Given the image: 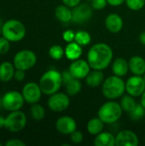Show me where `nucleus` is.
I'll use <instances>...</instances> for the list:
<instances>
[{
  "mask_svg": "<svg viewBox=\"0 0 145 146\" xmlns=\"http://www.w3.org/2000/svg\"><path fill=\"white\" fill-rule=\"evenodd\" d=\"M108 2L107 0H92L91 1V7L93 9L101 10L106 7Z\"/></svg>",
  "mask_w": 145,
  "mask_h": 146,
  "instance_id": "obj_34",
  "label": "nucleus"
},
{
  "mask_svg": "<svg viewBox=\"0 0 145 146\" xmlns=\"http://www.w3.org/2000/svg\"><path fill=\"white\" fill-rule=\"evenodd\" d=\"M104 122L99 118H92L91 120H90L87 123V131L91 135H97L100 133L103 132V128H104Z\"/></svg>",
  "mask_w": 145,
  "mask_h": 146,
  "instance_id": "obj_24",
  "label": "nucleus"
},
{
  "mask_svg": "<svg viewBox=\"0 0 145 146\" xmlns=\"http://www.w3.org/2000/svg\"><path fill=\"white\" fill-rule=\"evenodd\" d=\"M2 36L10 42H19L26 36L25 25L15 19H10L2 25Z\"/></svg>",
  "mask_w": 145,
  "mask_h": 146,
  "instance_id": "obj_4",
  "label": "nucleus"
},
{
  "mask_svg": "<svg viewBox=\"0 0 145 146\" xmlns=\"http://www.w3.org/2000/svg\"><path fill=\"white\" fill-rule=\"evenodd\" d=\"M90 68L91 67L87 61L82 59H77L73 61L68 69L75 79L82 80V79H85V77L91 72Z\"/></svg>",
  "mask_w": 145,
  "mask_h": 146,
  "instance_id": "obj_14",
  "label": "nucleus"
},
{
  "mask_svg": "<svg viewBox=\"0 0 145 146\" xmlns=\"http://www.w3.org/2000/svg\"><path fill=\"white\" fill-rule=\"evenodd\" d=\"M2 106L8 111L19 110L24 104V98L21 92L16 91H9L2 98Z\"/></svg>",
  "mask_w": 145,
  "mask_h": 146,
  "instance_id": "obj_8",
  "label": "nucleus"
},
{
  "mask_svg": "<svg viewBox=\"0 0 145 146\" xmlns=\"http://www.w3.org/2000/svg\"><path fill=\"white\" fill-rule=\"evenodd\" d=\"M70 104V99L68 94L62 92H56L50 95L48 99V106L50 110L54 112H62L68 108Z\"/></svg>",
  "mask_w": 145,
  "mask_h": 146,
  "instance_id": "obj_9",
  "label": "nucleus"
},
{
  "mask_svg": "<svg viewBox=\"0 0 145 146\" xmlns=\"http://www.w3.org/2000/svg\"><path fill=\"white\" fill-rule=\"evenodd\" d=\"M56 128L61 134L70 135L76 130L77 123L73 117L64 115L57 119L56 122Z\"/></svg>",
  "mask_w": 145,
  "mask_h": 146,
  "instance_id": "obj_15",
  "label": "nucleus"
},
{
  "mask_svg": "<svg viewBox=\"0 0 145 146\" xmlns=\"http://www.w3.org/2000/svg\"><path fill=\"white\" fill-rule=\"evenodd\" d=\"M65 50V56L68 60L74 61L79 59L82 55V46L77 42H70L67 44Z\"/></svg>",
  "mask_w": 145,
  "mask_h": 146,
  "instance_id": "obj_19",
  "label": "nucleus"
},
{
  "mask_svg": "<svg viewBox=\"0 0 145 146\" xmlns=\"http://www.w3.org/2000/svg\"><path fill=\"white\" fill-rule=\"evenodd\" d=\"M2 35V26H0V36Z\"/></svg>",
  "mask_w": 145,
  "mask_h": 146,
  "instance_id": "obj_44",
  "label": "nucleus"
},
{
  "mask_svg": "<svg viewBox=\"0 0 145 146\" xmlns=\"http://www.w3.org/2000/svg\"><path fill=\"white\" fill-rule=\"evenodd\" d=\"M113 50L105 43L92 45L87 53V62L92 69L103 70L108 68L113 59Z\"/></svg>",
  "mask_w": 145,
  "mask_h": 146,
  "instance_id": "obj_1",
  "label": "nucleus"
},
{
  "mask_svg": "<svg viewBox=\"0 0 145 146\" xmlns=\"http://www.w3.org/2000/svg\"><path fill=\"white\" fill-rule=\"evenodd\" d=\"M1 105H2V100H0V107H1Z\"/></svg>",
  "mask_w": 145,
  "mask_h": 146,
  "instance_id": "obj_45",
  "label": "nucleus"
},
{
  "mask_svg": "<svg viewBox=\"0 0 145 146\" xmlns=\"http://www.w3.org/2000/svg\"><path fill=\"white\" fill-rule=\"evenodd\" d=\"M42 91L38 84L35 82L26 83L21 91V94L24 98L25 102L30 104L38 103L42 96Z\"/></svg>",
  "mask_w": 145,
  "mask_h": 146,
  "instance_id": "obj_12",
  "label": "nucleus"
},
{
  "mask_svg": "<svg viewBox=\"0 0 145 146\" xmlns=\"http://www.w3.org/2000/svg\"><path fill=\"white\" fill-rule=\"evenodd\" d=\"M74 41L77 42L81 46H86L91 43V34L86 31H79L75 33Z\"/></svg>",
  "mask_w": 145,
  "mask_h": 146,
  "instance_id": "obj_28",
  "label": "nucleus"
},
{
  "mask_svg": "<svg viewBox=\"0 0 145 146\" xmlns=\"http://www.w3.org/2000/svg\"><path fill=\"white\" fill-rule=\"evenodd\" d=\"M4 125H5V117L0 115V128L4 127Z\"/></svg>",
  "mask_w": 145,
  "mask_h": 146,
  "instance_id": "obj_42",
  "label": "nucleus"
},
{
  "mask_svg": "<svg viewBox=\"0 0 145 146\" xmlns=\"http://www.w3.org/2000/svg\"><path fill=\"white\" fill-rule=\"evenodd\" d=\"M55 15L61 22L68 23L72 21V9L67 5H59L55 9Z\"/></svg>",
  "mask_w": 145,
  "mask_h": 146,
  "instance_id": "obj_23",
  "label": "nucleus"
},
{
  "mask_svg": "<svg viewBox=\"0 0 145 146\" xmlns=\"http://www.w3.org/2000/svg\"><path fill=\"white\" fill-rule=\"evenodd\" d=\"M10 41L3 36H0V55H3L9 52L10 49Z\"/></svg>",
  "mask_w": 145,
  "mask_h": 146,
  "instance_id": "obj_32",
  "label": "nucleus"
},
{
  "mask_svg": "<svg viewBox=\"0 0 145 146\" xmlns=\"http://www.w3.org/2000/svg\"><path fill=\"white\" fill-rule=\"evenodd\" d=\"M85 1H89V2H91L92 0H85Z\"/></svg>",
  "mask_w": 145,
  "mask_h": 146,
  "instance_id": "obj_47",
  "label": "nucleus"
},
{
  "mask_svg": "<svg viewBox=\"0 0 145 146\" xmlns=\"http://www.w3.org/2000/svg\"><path fill=\"white\" fill-rule=\"evenodd\" d=\"M137 102L134 99V97L131 96V95H123L121 97V108L124 111L129 113L131 112L137 105Z\"/></svg>",
  "mask_w": 145,
  "mask_h": 146,
  "instance_id": "obj_25",
  "label": "nucleus"
},
{
  "mask_svg": "<svg viewBox=\"0 0 145 146\" xmlns=\"http://www.w3.org/2000/svg\"><path fill=\"white\" fill-rule=\"evenodd\" d=\"M70 139H71V141L73 144H79V143H81L83 141L84 136H83V134H82V133L80 131L75 130L74 132H73L70 134Z\"/></svg>",
  "mask_w": 145,
  "mask_h": 146,
  "instance_id": "obj_33",
  "label": "nucleus"
},
{
  "mask_svg": "<svg viewBox=\"0 0 145 146\" xmlns=\"http://www.w3.org/2000/svg\"><path fill=\"white\" fill-rule=\"evenodd\" d=\"M123 24L122 18L115 13L109 14L105 19V26L107 29L113 33L121 32L123 28Z\"/></svg>",
  "mask_w": 145,
  "mask_h": 146,
  "instance_id": "obj_16",
  "label": "nucleus"
},
{
  "mask_svg": "<svg viewBox=\"0 0 145 146\" xmlns=\"http://www.w3.org/2000/svg\"><path fill=\"white\" fill-rule=\"evenodd\" d=\"M92 16V7L87 3H79L72 9V21L82 24L88 21Z\"/></svg>",
  "mask_w": 145,
  "mask_h": 146,
  "instance_id": "obj_11",
  "label": "nucleus"
},
{
  "mask_svg": "<svg viewBox=\"0 0 145 146\" xmlns=\"http://www.w3.org/2000/svg\"><path fill=\"white\" fill-rule=\"evenodd\" d=\"M94 145L96 146H115V137L109 132H102L96 135L94 139Z\"/></svg>",
  "mask_w": 145,
  "mask_h": 146,
  "instance_id": "obj_22",
  "label": "nucleus"
},
{
  "mask_svg": "<svg viewBox=\"0 0 145 146\" xmlns=\"http://www.w3.org/2000/svg\"><path fill=\"white\" fill-rule=\"evenodd\" d=\"M0 146H2V144H1V143H0Z\"/></svg>",
  "mask_w": 145,
  "mask_h": 146,
  "instance_id": "obj_48",
  "label": "nucleus"
},
{
  "mask_svg": "<svg viewBox=\"0 0 145 146\" xmlns=\"http://www.w3.org/2000/svg\"><path fill=\"white\" fill-rule=\"evenodd\" d=\"M143 77H144V81H145V73H144V76H143Z\"/></svg>",
  "mask_w": 145,
  "mask_h": 146,
  "instance_id": "obj_46",
  "label": "nucleus"
},
{
  "mask_svg": "<svg viewBox=\"0 0 145 146\" xmlns=\"http://www.w3.org/2000/svg\"><path fill=\"white\" fill-rule=\"evenodd\" d=\"M139 40L141 42V44L145 45V32H143L140 35H139Z\"/></svg>",
  "mask_w": 145,
  "mask_h": 146,
  "instance_id": "obj_41",
  "label": "nucleus"
},
{
  "mask_svg": "<svg viewBox=\"0 0 145 146\" xmlns=\"http://www.w3.org/2000/svg\"><path fill=\"white\" fill-rule=\"evenodd\" d=\"M128 114L132 121H140L145 115V109L141 104H137L136 107Z\"/></svg>",
  "mask_w": 145,
  "mask_h": 146,
  "instance_id": "obj_29",
  "label": "nucleus"
},
{
  "mask_svg": "<svg viewBox=\"0 0 145 146\" xmlns=\"http://www.w3.org/2000/svg\"><path fill=\"white\" fill-rule=\"evenodd\" d=\"M25 76H26V74H25V71L24 70L16 69L15 68V74H14V79L15 80H17V81H22L25 79Z\"/></svg>",
  "mask_w": 145,
  "mask_h": 146,
  "instance_id": "obj_38",
  "label": "nucleus"
},
{
  "mask_svg": "<svg viewBox=\"0 0 145 146\" xmlns=\"http://www.w3.org/2000/svg\"><path fill=\"white\" fill-rule=\"evenodd\" d=\"M108 3L110 4L111 6H120L121 4H123L126 0H107Z\"/></svg>",
  "mask_w": 145,
  "mask_h": 146,
  "instance_id": "obj_40",
  "label": "nucleus"
},
{
  "mask_svg": "<svg viewBox=\"0 0 145 146\" xmlns=\"http://www.w3.org/2000/svg\"><path fill=\"white\" fill-rule=\"evenodd\" d=\"M127 7L134 11L142 9L145 5V0H126Z\"/></svg>",
  "mask_w": 145,
  "mask_h": 146,
  "instance_id": "obj_31",
  "label": "nucleus"
},
{
  "mask_svg": "<svg viewBox=\"0 0 145 146\" xmlns=\"http://www.w3.org/2000/svg\"><path fill=\"white\" fill-rule=\"evenodd\" d=\"M129 69L135 75H144L145 73V60L140 56H134L129 61Z\"/></svg>",
  "mask_w": 145,
  "mask_h": 146,
  "instance_id": "obj_17",
  "label": "nucleus"
},
{
  "mask_svg": "<svg viewBox=\"0 0 145 146\" xmlns=\"http://www.w3.org/2000/svg\"><path fill=\"white\" fill-rule=\"evenodd\" d=\"M74 38H75V33L73 32L72 30H67V31L63 32V33H62V38L67 43L73 42L74 40Z\"/></svg>",
  "mask_w": 145,
  "mask_h": 146,
  "instance_id": "obj_35",
  "label": "nucleus"
},
{
  "mask_svg": "<svg viewBox=\"0 0 145 146\" xmlns=\"http://www.w3.org/2000/svg\"><path fill=\"white\" fill-rule=\"evenodd\" d=\"M30 113H31L32 119L35 121H42L45 116V110H44V107L42 105L38 104V103L32 104V106L30 108Z\"/></svg>",
  "mask_w": 145,
  "mask_h": 146,
  "instance_id": "obj_27",
  "label": "nucleus"
},
{
  "mask_svg": "<svg viewBox=\"0 0 145 146\" xmlns=\"http://www.w3.org/2000/svg\"><path fill=\"white\" fill-rule=\"evenodd\" d=\"M145 91V81L142 75H133L126 82V92L136 98L141 96Z\"/></svg>",
  "mask_w": 145,
  "mask_h": 146,
  "instance_id": "obj_10",
  "label": "nucleus"
},
{
  "mask_svg": "<svg viewBox=\"0 0 145 146\" xmlns=\"http://www.w3.org/2000/svg\"><path fill=\"white\" fill-rule=\"evenodd\" d=\"M49 55L54 60H60L65 55V50L61 45L54 44L50 48Z\"/></svg>",
  "mask_w": 145,
  "mask_h": 146,
  "instance_id": "obj_30",
  "label": "nucleus"
},
{
  "mask_svg": "<svg viewBox=\"0 0 145 146\" xmlns=\"http://www.w3.org/2000/svg\"><path fill=\"white\" fill-rule=\"evenodd\" d=\"M139 139L138 135L131 130H122L115 136V145L117 146H138Z\"/></svg>",
  "mask_w": 145,
  "mask_h": 146,
  "instance_id": "obj_13",
  "label": "nucleus"
},
{
  "mask_svg": "<svg viewBox=\"0 0 145 146\" xmlns=\"http://www.w3.org/2000/svg\"><path fill=\"white\" fill-rule=\"evenodd\" d=\"M65 87H66L67 94H68L70 96H74L81 91L82 85H81V82L79 81V80L74 78L70 82H68L67 85H65Z\"/></svg>",
  "mask_w": 145,
  "mask_h": 146,
  "instance_id": "obj_26",
  "label": "nucleus"
},
{
  "mask_svg": "<svg viewBox=\"0 0 145 146\" xmlns=\"http://www.w3.org/2000/svg\"><path fill=\"white\" fill-rule=\"evenodd\" d=\"M26 125V116L25 113L19 110L10 111L5 117L4 127L11 133H18L21 131Z\"/></svg>",
  "mask_w": 145,
  "mask_h": 146,
  "instance_id": "obj_7",
  "label": "nucleus"
},
{
  "mask_svg": "<svg viewBox=\"0 0 145 146\" xmlns=\"http://www.w3.org/2000/svg\"><path fill=\"white\" fill-rule=\"evenodd\" d=\"M37 62L36 54L30 50H21L18 51L13 60V63L16 69H21L26 71L32 67Z\"/></svg>",
  "mask_w": 145,
  "mask_h": 146,
  "instance_id": "obj_6",
  "label": "nucleus"
},
{
  "mask_svg": "<svg viewBox=\"0 0 145 146\" xmlns=\"http://www.w3.org/2000/svg\"><path fill=\"white\" fill-rule=\"evenodd\" d=\"M6 146H25L26 144L25 142H23L21 139H9L5 143Z\"/></svg>",
  "mask_w": 145,
  "mask_h": 146,
  "instance_id": "obj_37",
  "label": "nucleus"
},
{
  "mask_svg": "<svg viewBox=\"0 0 145 146\" xmlns=\"http://www.w3.org/2000/svg\"><path fill=\"white\" fill-rule=\"evenodd\" d=\"M15 65L9 62H3L0 64V80L3 82H8L14 78Z\"/></svg>",
  "mask_w": 145,
  "mask_h": 146,
  "instance_id": "obj_20",
  "label": "nucleus"
},
{
  "mask_svg": "<svg viewBox=\"0 0 145 146\" xmlns=\"http://www.w3.org/2000/svg\"><path fill=\"white\" fill-rule=\"evenodd\" d=\"M62 84V73L56 69H50L46 71L41 76L38 82L42 92L49 96L57 92Z\"/></svg>",
  "mask_w": 145,
  "mask_h": 146,
  "instance_id": "obj_2",
  "label": "nucleus"
},
{
  "mask_svg": "<svg viewBox=\"0 0 145 146\" xmlns=\"http://www.w3.org/2000/svg\"><path fill=\"white\" fill-rule=\"evenodd\" d=\"M62 83L63 85H67L68 82H70L73 79H74V77L73 76V74H71V72L69 71V69L68 70H64L62 73Z\"/></svg>",
  "mask_w": 145,
  "mask_h": 146,
  "instance_id": "obj_36",
  "label": "nucleus"
},
{
  "mask_svg": "<svg viewBox=\"0 0 145 146\" xmlns=\"http://www.w3.org/2000/svg\"><path fill=\"white\" fill-rule=\"evenodd\" d=\"M104 81V74L102 72V70H97L93 69V71H91L88 75L85 77V83L90 87H98L101 85H103Z\"/></svg>",
  "mask_w": 145,
  "mask_h": 146,
  "instance_id": "obj_18",
  "label": "nucleus"
},
{
  "mask_svg": "<svg viewBox=\"0 0 145 146\" xmlns=\"http://www.w3.org/2000/svg\"><path fill=\"white\" fill-rule=\"evenodd\" d=\"M112 71L115 75L123 77L129 71V63L124 58L118 57L112 64Z\"/></svg>",
  "mask_w": 145,
  "mask_h": 146,
  "instance_id": "obj_21",
  "label": "nucleus"
},
{
  "mask_svg": "<svg viewBox=\"0 0 145 146\" xmlns=\"http://www.w3.org/2000/svg\"><path fill=\"white\" fill-rule=\"evenodd\" d=\"M81 0H62L63 3L67 6H68L69 8H73L75 6H77L78 4L80 3Z\"/></svg>",
  "mask_w": 145,
  "mask_h": 146,
  "instance_id": "obj_39",
  "label": "nucleus"
},
{
  "mask_svg": "<svg viewBox=\"0 0 145 146\" xmlns=\"http://www.w3.org/2000/svg\"><path fill=\"white\" fill-rule=\"evenodd\" d=\"M122 108L121 104L110 100L103 104L98 110V117L105 124L115 123L122 115Z\"/></svg>",
  "mask_w": 145,
  "mask_h": 146,
  "instance_id": "obj_5",
  "label": "nucleus"
},
{
  "mask_svg": "<svg viewBox=\"0 0 145 146\" xmlns=\"http://www.w3.org/2000/svg\"><path fill=\"white\" fill-rule=\"evenodd\" d=\"M141 104L144 106V108L145 109V91L141 95Z\"/></svg>",
  "mask_w": 145,
  "mask_h": 146,
  "instance_id": "obj_43",
  "label": "nucleus"
},
{
  "mask_svg": "<svg viewBox=\"0 0 145 146\" xmlns=\"http://www.w3.org/2000/svg\"><path fill=\"white\" fill-rule=\"evenodd\" d=\"M102 92L107 99L115 100L124 95V92H126V82L121 77L114 74L104 80Z\"/></svg>",
  "mask_w": 145,
  "mask_h": 146,
  "instance_id": "obj_3",
  "label": "nucleus"
}]
</instances>
